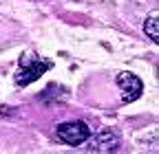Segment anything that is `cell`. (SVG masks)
<instances>
[{
    "label": "cell",
    "instance_id": "6da1fadb",
    "mask_svg": "<svg viewBox=\"0 0 159 154\" xmlns=\"http://www.w3.org/2000/svg\"><path fill=\"white\" fill-rule=\"evenodd\" d=\"M57 137L66 145H82L91 137V128L84 121H66L57 128Z\"/></svg>",
    "mask_w": 159,
    "mask_h": 154
},
{
    "label": "cell",
    "instance_id": "7a4b0ae2",
    "mask_svg": "<svg viewBox=\"0 0 159 154\" xmlns=\"http://www.w3.org/2000/svg\"><path fill=\"white\" fill-rule=\"evenodd\" d=\"M51 68V62H42V60H35V57H25L20 62V71L16 75V84L18 86H27L31 82H35L42 73H47Z\"/></svg>",
    "mask_w": 159,
    "mask_h": 154
},
{
    "label": "cell",
    "instance_id": "3957f363",
    "mask_svg": "<svg viewBox=\"0 0 159 154\" xmlns=\"http://www.w3.org/2000/svg\"><path fill=\"white\" fill-rule=\"evenodd\" d=\"M115 84H117L119 92H122V104L135 101L139 95H142V90H144L142 79H139L137 75H133V73H119L115 77Z\"/></svg>",
    "mask_w": 159,
    "mask_h": 154
},
{
    "label": "cell",
    "instance_id": "277c9868",
    "mask_svg": "<svg viewBox=\"0 0 159 154\" xmlns=\"http://www.w3.org/2000/svg\"><path fill=\"white\" fill-rule=\"evenodd\" d=\"M91 139V137H89ZM119 145V139H117V134L113 130H99L95 137L91 139V145L89 150H97V152H111Z\"/></svg>",
    "mask_w": 159,
    "mask_h": 154
},
{
    "label": "cell",
    "instance_id": "5b68a950",
    "mask_svg": "<svg viewBox=\"0 0 159 154\" xmlns=\"http://www.w3.org/2000/svg\"><path fill=\"white\" fill-rule=\"evenodd\" d=\"M144 31H146V35L150 37L152 42H159V22H157V11H152V13L146 18Z\"/></svg>",
    "mask_w": 159,
    "mask_h": 154
}]
</instances>
